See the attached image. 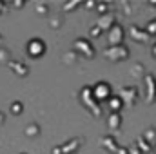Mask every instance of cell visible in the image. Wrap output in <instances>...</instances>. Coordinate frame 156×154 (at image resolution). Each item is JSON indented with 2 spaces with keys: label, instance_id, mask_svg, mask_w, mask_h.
Masks as SVG:
<instances>
[{
  "label": "cell",
  "instance_id": "1",
  "mask_svg": "<svg viewBox=\"0 0 156 154\" xmlns=\"http://www.w3.org/2000/svg\"><path fill=\"white\" fill-rule=\"evenodd\" d=\"M91 91H93V98L96 100V103H100V102H107V100L113 96V87H111V83L105 82V80L96 82V83L91 87Z\"/></svg>",
  "mask_w": 156,
  "mask_h": 154
},
{
  "label": "cell",
  "instance_id": "2",
  "mask_svg": "<svg viewBox=\"0 0 156 154\" xmlns=\"http://www.w3.org/2000/svg\"><path fill=\"white\" fill-rule=\"evenodd\" d=\"M47 51V45L42 38H31L26 45V53L29 54V58H42Z\"/></svg>",
  "mask_w": 156,
  "mask_h": 154
},
{
  "label": "cell",
  "instance_id": "3",
  "mask_svg": "<svg viewBox=\"0 0 156 154\" xmlns=\"http://www.w3.org/2000/svg\"><path fill=\"white\" fill-rule=\"evenodd\" d=\"M125 38V31H123V27L120 26V24H113L111 27H109V33H107V40H109V44L115 47V45H122V42Z\"/></svg>",
  "mask_w": 156,
  "mask_h": 154
},
{
  "label": "cell",
  "instance_id": "4",
  "mask_svg": "<svg viewBox=\"0 0 156 154\" xmlns=\"http://www.w3.org/2000/svg\"><path fill=\"white\" fill-rule=\"evenodd\" d=\"M105 103H107V107H109L111 113H118L120 114V111L123 109V98L122 96H111Z\"/></svg>",
  "mask_w": 156,
  "mask_h": 154
},
{
  "label": "cell",
  "instance_id": "5",
  "mask_svg": "<svg viewBox=\"0 0 156 154\" xmlns=\"http://www.w3.org/2000/svg\"><path fill=\"white\" fill-rule=\"evenodd\" d=\"M75 47L76 49H82V53H85L87 58H93V54H94V49H93L91 42H87V40H83V38H78L76 44H75Z\"/></svg>",
  "mask_w": 156,
  "mask_h": 154
},
{
  "label": "cell",
  "instance_id": "6",
  "mask_svg": "<svg viewBox=\"0 0 156 154\" xmlns=\"http://www.w3.org/2000/svg\"><path fill=\"white\" fill-rule=\"evenodd\" d=\"M107 125H109V129H120L122 127V116L118 113H111L107 118Z\"/></svg>",
  "mask_w": 156,
  "mask_h": 154
},
{
  "label": "cell",
  "instance_id": "7",
  "mask_svg": "<svg viewBox=\"0 0 156 154\" xmlns=\"http://www.w3.org/2000/svg\"><path fill=\"white\" fill-rule=\"evenodd\" d=\"M38 132H40L38 123H31V125H27V129H26V134H27V136H37Z\"/></svg>",
  "mask_w": 156,
  "mask_h": 154
},
{
  "label": "cell",
  "instance_id": "8",
  "mask_svg": "<svg viewBox=\"0 0 156 154\" xmlns=\"http://www.w3.org/2000/svg\"><path fill=\"white\" fill-rule=\"evenodd\" d=\"M22 111H24L22 102H13V103H11V114H20Z\"/></svg>",
  "mask_w": 156,
  "mask_h": 154
},
{
  "label": "cell",
  "instance_id": "9",
  "mask_svg": "<svg viewBox=\"0 0 156 154\" xmlns=\"http://www.w3.org/2000/svg\"><path fill=\"white\" fill-rule=\"evenodd\" d=\"M151 51H153V56H154V58H156V44H154V45H153V49H151Z\"/></svg>",
  "mask_w": 156,
  "mask_h": 154
},
{
  "label": "cell",
  "instance_id": "10",
  "mask_svg": "<svg viewBox=\"0 0 156 154\" xmlns=\"http://www.w3.org/2000/svg\"><path fill=\"white\" fill-rule=\"evenodd\" d=\"M2 121H4V114H2V113H0V123H2Z\"/></svg>",
  "mask_w": 156,
  "mask_h": 154
},
{
  "label": "cell",
  "instance_id": "11",
  "mask_svg": "<svg viewBox=\"0 0 156 154\" xmlns=\"http://www.w3.org/2000/svg\"><path fill=\"white\" fill-rule=\"evenodd\" d=\"M22 154H26V152H22Z\"/></svg>",
  "mask_w": 156,
  "mask_h": 154
}]
</instances>
